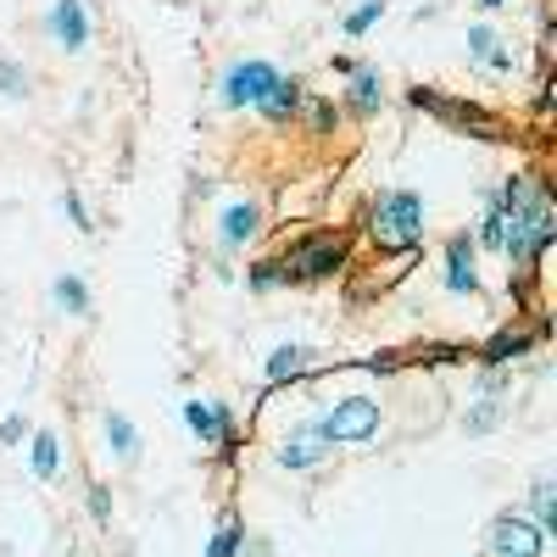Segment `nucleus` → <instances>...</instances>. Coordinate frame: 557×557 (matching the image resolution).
<instances>
[{"label":"nucleus","mask_w":557,"mask_h":557,"mask_svg":"<svg viewBox=\"0 0 557 557\" xmlns=\"http://www.w3.org/2000/svg\"><path fill=\"white\" fill-rule=\"evenodd\" d=\"M469 51H474L480 62H491L496 73H513V57H507L502 45H496V34H491V28H469Z\"/></svg>","instance_id":"nucleus-13"},{"label":"nucleus","mask_w":557,"mask_h":557,"mask_svg":"<svg viewBox=\"0 0 557 557\" xmlns=\"http://www.w3.org/2000/svg\"><path fill=\"white\" fill-rule=\"evenodd\" d=\"M351 107L357 112H374L380 107V73H357L351 78Z\"/></svg>","instance_id":"nucleus-17"},{"label":"nucleus","mask_w":557,"mask_h":557,"mask_svg":"<svg viewBox=\"0 0 557 557\" xmlns=\"http://www.w3.org/2000/svg\"><path fill=\"white\" fill-rule=\"evenodd\" d=\"M57 301L67 312H89V290H84V278H57Z\"/></svg>","instance_id":"nucleus-18"},{"label":"nucleus","mask_w":557,"mask_h":557,"mask_svg":"<svg viewBox=\"0 0 557 557\" xmlns=\"http://www.w3.org/2000/svg\"><path fill=\"white\" fill-rule=\"evenodd\" d=\"M257 107H262L273 123H278V117H290V112H296V78H273V84H268V96H262Z\"/></svg>","instance_id":"nucleus-14"},{"label":"nucleus","mask_w":557,"mask_h":557,"mask_svg":"<svg viewBox=\"0 0 557 557\" xmlns=\"http://www.w3.org/2000/svg\"><path fill=\"white\" fill-rule=\"evenodd\" d=\"M385 17V0H362V7L346 17V34H368V28H374Z\"/></svg>","instance_id":"nucleus-19"},{"label":"nucleus","mask_w":557,"mask_h":557,"mask_svg":"<svg viewBox=\"0 0 557 557\" xmlns=\"http://www.w3.org/2000/svg\"><path fill=\"white\" fill-rule=\"evenodd\" d=\"M491 424H496V396H491L480 412H469V430H474V435H480V430H491Z\"/></svg>","instance_id":"nucleus-24"},{"label":"nucleus","mask_w":557,"mask_h":557,"mask_svg":"<svg viewBox=\"0 0 557 557\" xmlns=\"http://www.w3.org/2000/svg\"><path fill=\"white\" fill-rule=\"evenodd\" d=\"M530 507H535V530L552 541V535H557V485H552V480H535Z\"/></svg>","instance_id":"nucleus-11"},{"label":"nucleus","mask_w":557,"mask_h":557,"mask_svg":"<svg viewBox=\"0 0 557 557\" xmlns=\"http://www.w3.org/2000/svg\"><path fill=\"white\" fill-rule=\"evenodd\" d=\"M235 552H240V524H235V519H228V524H223V530L212 535V546H207V557H235Z\"/></svg>","instance_id":"nucleus-20"},{"label":"nucleus","mask_w":557,"mask_h":557,"mask_svg":"<svg viewBox=\"0 0 557 557\" xmlns=\"http://www.w3.org/2000/svg\"><path fill=\"white\" fill-rule=\"evenodd\" d=\"M418 235H424V201H418L412 190H391L374 212V240L385 251H407Z\"/></svg>","instance_id":"nucleus-1"},{"label":"nucleus","mask_w":557,"mask_h":557,"mask_svg":"<svg viewBox=\"0 0 557 557\" xmlns=\"http://www.w3.org/2000/svg\"><path fill=\"white\" fill-rule=\"evenodd\" d=\"M318 430L330 435V441H368V435L380 430V401H368V396L335 401L330 418H318Z\"/></svg>","instance_id":"nucleus-2"},{"label":"nucleus","mask_w":557,"mask_h":557,"mask_svg":"<svg viewBox=\"0 0 557 557\" xmlns=\"http://www.w3.org/2000/svg\"><path fill=\"white\" fill-rule=\"evenodd\" d=\"M480 278H474V246H469V235H457L451 240V251H446V290H474Z\"/></svg>","instance_id":"nucleus-9"},{"label":"nucleus","mask_w":557,"mask_h":557,"mask_svg":"<svg viewBox=\"0 0 557 557\" xmlns=\"http://www.w3.org/2000/svg\"><path fill=\"white\" fill-rule=\"evenodd\" d=\"M57 469H62V451H57V435H34V474L39 480H57Z\"/></svg>","instance_id":"nucleus-16"},{"label":"nucleus","mask_w":557,"mask_h":557,"mask_svg":"<svg viewBox=\"0 0 557 557\" xmlns=\"http://www.w3.org/2000/svg\"><path fill=\"white\" fill-rule=\"evenodd\" d=\"M257 223H262V212H257L251 201H235V207L223 212V228H218V240H223V246H246V240L257 235Z\"/></svg>","instance_id":"nucleus-10"},{"label":"nucleus","mask_w":557,"mask_h":557,"mask_svg":"<svg viewBox=\"0 0 557 557\" xmlns=\"http://www.w3.org/2000/svg\"><path fill=\"white\" fill-rule=\"evenodd\" d=\"M89 513H96V524H107V519H112V496H107V485L89 491Z\"/></svg>","instance_id":"nucleus-22"},{"label":"nucleus","mask_w":557,"mask_h":557,"mask_svg":"<svg viewBox=\"0 0 557 557\" xmlns=\"http://www.w3.org/2000/svg\"><path fill=\"white\" fill-rule=\"evenodd\" d=\"M323 451H330V435H323L318 424H301L296 435H285L278 462H285V469H312V462H323Z\"/></svg>","instance_id":"nucleus-5"},{"label":"nucleus","mask_w":557,"mask_h":557,"mask_svg":"<svg viewBox=\"0 0 557 557\" xmlns=\"http://www.w3.org/2000/svg\"><path fill=\"white\" fill-rule=\"evenodd\" d=\"M480 240L502 251V240H507V218H502V212H485V228H480Z\"/></svg>","instance_id":"nucleus-21"},{"label":"nucleus","mask_w":557,"mask_h":557,"mask_svg":"<svg viewBox=\"0 0 557 557\" xmlns=\"http://www.w3.org/2000/svg\"><path fill=\"white\" fill-rule=\"evenodd\" d=\"M184 424H190L207 446H223L228 441V412L218 401H184Z\"/></svg>","instance_id":"nucleus-6"},{"label":"nucleus","mask_w":557,"mask_h":557,"mask_svg":"<svg viewBox=\"0 0 557 557\" xmlns=\"http://www.w3.org/2000/svg\"><path fill=\"white\" fill-rule=\"evenodd\" d=\"M541 546H546V535L530 519H519V513H502L491 524V552L496 557H541Z\"/></svg>","instance_id":"nucleus-3"},{"label":"nucleus","mask_w":557,"mask_h":557,"mask_svg":"<svg viewBox=\"0 0 557 557\" xmlns=\"http://www.w3.org/2000/svg\"><path fill=\"white\" fill-rule=\"evenodd\" d=\"M307 357H312L307 346H278V351L268 357V380H273V385H285V380H296L301 368H307Z\"/></svg>","instance_id":"nucleus-12"},{"label":"nucleus","mask_w":557,"mask_h":557,"mask_svg":"<svg viewBox=\"0 0 557 557\" xmlns=\"http://www.w3.org/2000/svg\"><path fill=\"white\" fill-rule=\"evenodd\" d=\"M273 78H278V73H273L268 62H240V67H228V73H223V107H257V101L268 96Z\"/></svg>","instance_id":"nucleus-4"},{"label":"nucleus","mask_w":557,"mask_h":557,"mask_svg":"<svg viewBox=\"0 0 557 557\" xmlns=\"http://www.w3.org/2000/svg\"><path fill=\"white\" fill-rule=\"evenodd\" d=\"M107 441H112V451L123 457V462H134V451H139V435H134V424L123 412H107Z\"/></svg>","instance_id":"nucleus-15"},{"label":"nucleus","mask_w":557,"mask_h":557,"mask_svg":"<svg viewBox=\"0 0 557 557\" xmlns=\"http://www.w3.org/2000/svg\"><path fill=\"white\" fill-rule=\"evenodd\" d=\"M0 89H7V96H23V89H28V78H23L12 62H0Z\"/></svg>","instance_id":"nucleus-23"},{"label":"nucleus","mask_w":557,"mask_h":557,"mask_svg":"<svg viewBox=\"0 0 557 557\" xmlns=\"http://www.w3.org/2000/svg\"><path fill=\"white\" fill-rule=\"evenodd\" d=\"M0 441H7V446L23 441V418H7V424H0Z\"/></svg>","instance_id":"nucleus-26"},{"label":"nucleus","mask_w":557,"mask_h":557,"mask_svg":"<svg viewBox=\"0 0 557 557\" xmlns=\"http://www.w3.org/2000/svg\"><path fill=\"white\" fill-rule=\"evenodd\" d=\"M341 257H346V246L330 235V240H312V246H301L296 251V268L290 273H301V278H323V273H335L341 268Z\"/></svg>","instance_id":"nucleus-7"},{"label":"nucleus","mask_w":557,"mask_h":557,"mask_svg":"<svg viewBox=\"0 0 557 557\" xmlns=\"http://www.w3.org/2000/svg\"><path fill=\"white\" fill-rule=\"evenodd\" d=\"M485 7H502V0H485Z\"/></svg>","instance_id":"nucleus-27"},{"label":"nucleus","mask_w":557,"mask_h":557,"mask_svg":"<svg viewBox=\"0 0 557 557\" xmlns=\"http://www.w3.org/2000/svg\"><path fill=\"white\" fill-rule=\"evenodd\" d=\"M51 28H57V39L67 45V51H84V39H89V23H84V0H57Z\"/></svg>","instance_id":"nucleus-8"},{"label":"nucleus","mask_w":557,"mask_h":557,"mask_svg":"<svg viewBox=\"0 0 557 557\" xmlns=\"http://www.w3.org/2000/svg\"><path fill=\"white\" fill-rule=\"evenodd\" d=\"M62 212H67V218H73V228H89V218H84V201H78V196H73V190H67V196H62Z\"/></svg>","instance_id":"nucleus-25"}]
</instances>
